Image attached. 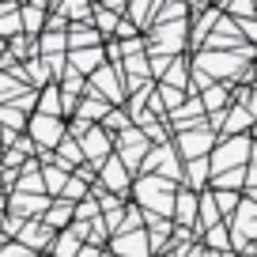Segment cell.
<instances>
[{"label": "cell", "instance_id": "1", "mask_svg": "<svg viewBox=\"0 0 257 257\" xmlns=\"http://www.w3.org/2000/svg\"><path fill=\"white\" fill-rule=\"evenodd\" d=\"M137 197H140V212H152V216H163V219H170L174 216V182H167V178H159V174H144V178H137Z\"/></svg>", "mask_w": 257, "mask_h": 257}, {"label": "cell", "instance_id": "2", "mask_svg": "<svg viewBox=\"0 0 257 257\" xmlns=\"http://www.w3.org/2000/svg\"><path fill=\"white\" fill-rule=\"evenodd\" d=\"M208 159H212V178H216V174H227V170H246L249 159H253V140H249V137L219 140L216 152H212Z\"/></svg>", "mask_w": 257, "mask_h": 257}, {"label": "cell", "instance_id": "3", "mask_svg": "<svg viewBox=\"0 0 257 257\" xmlns=\"http://www.w3.org/2000/svg\"><path fill=\"white\" fill-rule=\"evenodd\" d=\"M27 128H31V140H34L46 155L57 152V148H61V140L68 137V133H64V121H61V117H46V113H31Z\"/></svg>", "mask_w": 257, "mask_h": 257}, {"label": "cell", "instance_id": "4", "mask_svg": "<svg viewBox=\"0 0 257 257\" xmlns=\"http://www.w3.org/2000/svg\"><path fill=\"white\" fill-rule=\"evenodd\" d=\"M193 68L197 72H204L208 80H216V76H231L242 68V57L238 53H219V49H201V53L193 57Z\"/></svg>", "mask_w": 257, "mask_h": 257}, {"label": "cell", "instance_id": "5", "mask_svg": "<svg viewBox=\"0 0 257 257\" xmlns=\"http://www.w3.org/2000/svg\"><path fill=\"white\" fill-rule=\"evenodd\" d=\"M185 42H189V19H182V23H163V27H155L152 53L155 57H174V53L185 49Z\"/></svg>", "mask_w": 257, "mask_h": 257}, {"label": "cell", "instance_id": "6", "mask_svg": "<svg viewBox=\"0 0 257 257\" xmlns=\"http://www.w3.org/2000/svg\"><path fill=\"white\" fill-rule=\"evenodd\" d=\"M87 91H91V95H98V98H106V102H121V98H125V76H121V68L102 64V68L91 76Z\"/></svg>", "mask_w": 257, "mask_h": 257}, {"label": "cell", "instance_id": "7", "mask_svg": "<svg viewBox=\"0 0 257 257\" xmlns=\"http://www.w3.org/2000/svg\"><path fill=\"white\" fill-rule=\"evenodd\" d=\"M216 144H219V137L212 133V128H189V133H182L178 137V152L185 155V159H208V152H216Z\"/></svg>", "mask_w": 257, "mask_h": 257}, {"label": "cell", "instance_id": "8", "mask_svg": "<svg viewBox=\"0 0 257 257\" xmlns=\"http://www.w3.org/2000/svg\"><path fill=\"white\" fill-rule=\"evenodd\" d=\"M80 148H83V163L102 167V163L113 155V137L106 133L102 125H95V128H87V133L80 137Z\"/></svg>", "mask_w": 257, "mask_h": 257}, {"label": "cell", "instance_id": "9", "mask_svg": "<svg viewBox=\"0 0 257 257\" xmlns=\"http://www.w3.org/2000/svg\"><path fill=\"white\" fill-rule=\"evenodd\" d=\"M98 182H102L106 193H113V197H125L128 185H133V170H128L125 163L117 159V155H110V159L98 167Z\"/></svg>", "mask_w": 257, "mask_h": 257}, {"label": "cell", "instance_id": "10", "mask_svg": "<svg viewBox=\"0 0 257 257\" xmlns=\"http://www.w3.org/2000/svg\"><path fill=\"white\" fill-rule=\"evenodd\" d=\"M110 253L113 257H152V242H148L144 227L140 231H125L110 238Z\"/></svg>", "mask_w": 257, "mask_h": 257}, {"label": "cell", "instance_id": "11", "mask_svg": "<svg viewBox=\"0 0 257 257\" xmlns=\"http://www.w3.org/2000/svg\"><path fill=\"white\" fill-rule=\"evenodd\" d=\"M8 212L16 219H23V223H31L34 216H46V212H49V201H46V197H27V193H16V197H8Z\"/></svg>", "mask_w": 257, "mask_h": 257}, {"label": "cell", "instance_id": "12", "mask_svg": "<svg viewBox=\"0 0 257 257\" xmlns=\"http://www.w3.org/2000/svg\"><path fill=\"white\" fill-rule=\"evenodd\" d=\"M102 61H106V46L76 49V53H68V68H72V72H80L83 80H87V76H95L98 68H102Z\"/></svg>", "mask_w": 257, "mask_h": 257}, {"label": "cell", "instance_id": "13", "mask_svg": "<svg viewBox=\"0 0 257 257\" xmlns=\"http://www.w3.org/2000/svg\"><path fill=\"white\" fill-rule=\"evenodd\" d=\"M53 234H57V231H49L42 219H31V223H23V231H19L16 238H19V246H27V249L34 253V249L49 246V242H53Z\"/></svg>", "mask_w": 257, "mask_h": 257}, {"label": "cell", "instance_id": "14", "mask_svg": "<svg viewBox=\"0 0 257 257\" xmlns=\"http://www.w3.org/2000/svg\"><path fill=\"white\" fill-rule=\"evenodd\" d=\"M95 46H102V34L91 23H72L68 27V53H76V49H95Z\"/></svg>", "mask_w": 257, "mask_h": 257}, {"label": "cell", "instance_id": "15", "mask_svg": "<svg viewBox=\"0 0 257 257\" xmlns=\"http://www.w3.org/2000/svg\"><path fill=\"white\" fill-rule=\"evenodd\" d=\"M197 208H201V197L193 189H178V197H174V219L182 227H189L193 219H197Z\"/></svg>", "mask_w": 257, "mask_h": 257}, {"label": "cell", "instance_id": "16", "mask_svg": "<svg viewBox=\"0 0 257 257\" xmlns=\"http://www.w3.org/2000/svg\"><path fill=\"white\" fill-rule=\"evenodd\" d=\"M19 19H23V34H46V19H49V8L46 4H27L19 8Z\"/></svg>", "mask_w": 257, "mask_h": 257}, {"label": "cell", "instance_id": "17", "mask_svg": "<svg viewBox=\"0 0 257 257\" xmlns=\"http://www.w3.org/2000/svg\"><path fill=\"white\" fill-rule=\"evenodd\" d=\"M253 125V117H249L246 106H234L231 113L223 117V125H219V140H231V137H242V128Z\"/></svg>", "mask_w": 257, "mask_h": 257}, {"label": "cell", "instance_id": "18", "mask_svg": "<svg viewBox=\"0 0 257 257\" xmlns=\"http://www.w3.org/2000/svg\"><path fill=\"white\" fill-rule=\"evenodd\" d=\"M80 249H83V238L76 231V223L53 238V257H80Z\"/></svg>", "mask_w": 257, "mask_h": 257}, {"label": "cell", "instance_id": "19", "mask_svg": "<svg viewBox=\"0 0 257 257\" xmlns=\"http://www.w3.org/2000/svg\"><path fill=\"white\" fill-rule=\"evenodd\" d=\"M76 216V204H64V201H53V208L46 212V216H42V223L49 227V231H68V219Z\"/></svg>", "mask_w": 257, "mask_h": 257}, {"label": "cell", "instance_id": "20", "mask_svg": "<svg viewBox=\"0 0 257 257\" xmlns=\"http://www.w3.org/2000/svg\"><path fill=\"white\" fill-rule=\"evenodd\" d=\"M38 113L46 117H64V98H61V87L49 83L46 91H38Z\"/></svg>", "mask_w": 257, "mask_h": 257}, {"label": "cell", "instance_id": "21", "mask_svg": "<svg viewBox=\"0 0 257 257\" xmlns=\"http://www.w3.org/2000/svg\"><path fill=\"white\" fill-rule=\"evenodd\" d=\"M208 178H212V159H193L189 167H185V189L201 193Z\"/></svg>", "mask_w": 257, "mask_h": 257}, {"label": "cell", "instance_id": "22", "mask_svg": "<svg viewBox=\"0 0 257 257\" xmlns=\"http://www.w3.org/2000/svg\"><path fill=\"white\" fill-rule=\"evenodd\" d=\"M27 121H31V113H27L23 106H16V102L0 106V125H4V133H16V137H19V133L27 128Z\"/></svg>", "mask_w": 257, "mask_h": 257}, {"label": "cell", "instance_id": "23", "mask_svg": "<svg viewBox=\"0 0 257 257\" xmlns=\"http://www.w3.org/2000/svg\"><path fill=\"white\" fill-rule=\"evenodd\" d=\"M128 23L137 27V31H144V27H152L155 31V16H159V4H128Z\"/></svg>", "mask_w": 257, "mask_h": 257}, {"label": "cell", "instance_id": "24", "mask_svg": "<svg viewBox=\"0 0 257 257\" xmlns=\"http://www.w3.org/2000/svg\"><path fill=\"white\" fill-rule=\"evenodd\" d=\"M68 167H61V163H49V167H42V182H46V189L49 193H64V185H68Z\"/></svg>", "mask_w": 257, "mask_h": 257}, {"label": "cell", "instance_id": "25", "mask_svg": "<svg viewBox=\"0 0 257 257\" xmlns=\"http://www.w3.org/2000/svg\"><path fill=\"white\" fill-rule=\"evenodd\" d=\"M212 227H219V208L216 201H212V193H204L201 197V208H197V231H212Z\"/></svg>", "mask_w": 257, "mask_h": 257}, {"label": "cell", "instance_id": "26", "mask_svg": "<svg viewBox=\"0 0 257 257\" xmlns=\"http://www.w3.org/2000/svg\"><path fill=\"white\" fill-rule=\"evenodd\" d=\"M201 238H204L201 242L204 249H212V253H227V249H231V227L219 223V227H212V231H204Z\"/></svg>", "mask_w": 257, "mask_h": 257}, {"label": "cell", "instance_id": "27", "mask_svg": "<svg viewBox=\"0 0 257 257\" xmlns=\"http://www.w3.org/2000/svg\"><path fill=\"white\" fill-rule=\"evenodd\" d=\"M23 87H27V83L19 80V76L0 72V106H12V98H19V95H23Z\"/></svg>", "mask_w": 257, "mask_h": 257}, {"label": "cell", "instance_id": "28", "mask_svg": "<svg viewBox=\"0 0 257 257\" xmlns=\"http://www.w3.org/2000/svg\"><path fill=\"white\" fill-rule=\"evenodd\" d=\"M201 102H204V113H212V117H216V113H223V102H227V87H208L201 95Z\"/></svg>", "mask_w": 257, "mask_h": 257}, {"label": "cell", "instance_id": "29", "mask_svg": "<svg viewBox=\"0 0 257 257\" xmlns=\"http://www.w3.org/2000/svg\"><path fill=\"white\" fill-rule=\"evenodd\" d=\"M212 201H216L219 216H227V212H238L242 197H238V193H223V189H212Z\"/></svg>", "mask_w": 257, "mask_h": 257}, {"label": "cell", "instance_id": "30", "mask_svg": "<svg viewBox=\"0 0 257 257\" xmlns=\"http://www.w3.org/2000/svg\"><path fill=\"white\" fill-rule=\"evenodd\" d=\"M83 193H87V182H80V178H68V185H64V193H61V201L64 204H76V197H83Z\"/></svg>", "mask_w": 257, "mask_h": 257}, {"label": "cell", "instance_id": "31", "mask_svg": "<svg viewBox=\"0 0 257 257\" xmlns=\"http://www.w3.org/2000/svg\"><path fill=\"white\" fill-rule=\"evenodd\" d=\"M95 223L98 219V201H83V204H76V223Z\"/></svg>", "mask_w": 257, "mask_h": 257}, {"label": "cell", "instance_id": "32", "mask_svg": "<svg viewBox=\"0 0 257 257\" xmlns=\"http://www.w3.org/2000/svg\"><path fill=\"white\" fill-rule=\"evenodd\" d=\"M102 128H106V133H113V128H121V133H125V128H133V125H128V117H125L121 110H110V113H106V121H102Z\"/></svg>", "mask_w": 257, "mask_h": 257}, {"label": "cell", "instance_id": "33", "mask_svg": "<svg viewBox=\"0 0 257 257\" xmlns=\"http://www.w3.org/2000/svg\"><path fill=\"white\" fill-rule=\"evenodd\" d=\"M0 257H34V253L27 246H19V242H12V246L4 242V246H0Z\"/></svg>", "mask_w": 257, "mask_h": 257}, {"label": "cell", "instance_id": "34", "mask_svg": "<svg viewBox=\"0 0 257 257\" xmlns=\"http://www.w3.org/2000/svg\"><path fill=\"white\" fill-rule=\"evenodd\" d=\"M113 34H121V38H128V42H133V38H137V27L128 23V19H121V23H117V31H113Z\"/></svg>", "mask_w": 257, "mask_h": 257}, {"label": "cell", "instance_id": "35", "mask_svg": "<svg viewBox=\"0 0 257 257\" xmlns=\"http://www.w3.org/2000/svg\"><path fill=\"white\" fill-rule=\"evenodd\" d=\"M182 257H219V253H212L204 246H193V249H182Z\"/></svg>", "mask_w": 257, "mask_h": 257}, {"label": "cell", "instance_id": "36", "mask_svg": "<svg viewBox=\"0 0 257 257\" xmlns=\"http://www.w3.org/2000/svg\"><path fill=\"white\" fill-rule=\"evenodd\" d=\"M246 110H249V117L257 121V98H249V106H246Z\"/></svg>", "mask_w": 257, "mask_h": 257}, {"label": "cell", "instance_id": "37", "mask_svg": "<svg viewBox=\"0 0 257 257\" xmlns=\"http://www.w3.org/2000/svg\"><path fill=\"white\" fill-rule=\"evenodd\" d=\"M246 257H257V249H246Z\"/></svg>", "mask_w": 257, "mask_h": 257}, {"label": "cell", "instance_id": "38", "mask_svg": "<svg viewBox=\"0 0 257 257\" xmlns=\"http://www.w3.org/2000/svg\"><path fill=\"white\" fill-rule=\"evenodd\" d=\"M159 257H182V253H159Z\"/></svg>", "mask_w": 257, "mask_h": 257}, {"label": "cell", "instance_id": "39", "mask_svg": "<svg viewBox=\"0 0 257 257\" xmlns=\"http://www.w3.org/2000/svg\"><path fill=\"white\" fill-rule=\"evenodd\" d=\"M0 57H4V42H0Z\"/></svg>", "mask_w": 257, "mask_h": 257}, {"label": "cell", "instance_id": "40", "mask_svg": "<svg viewBox=\"0 0 257 257\" xmlns=\"http://www.w3.org/2000/svg\"><path fill=\"white\" fill-rule=\"evenodd\" d=\"M253 137H257V128H253Z\"/></svg>", "mask_w": 257, "mask_h": 257}]
</instances>
